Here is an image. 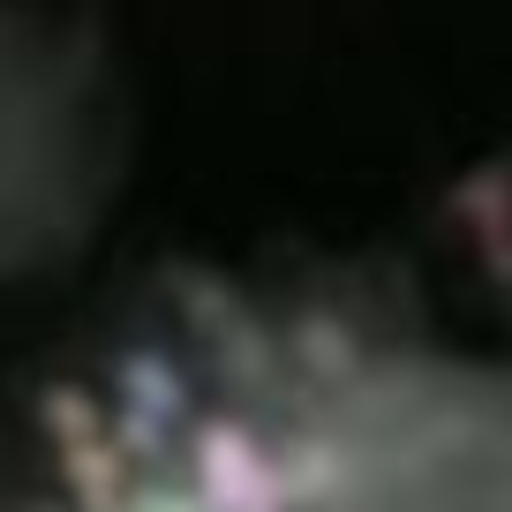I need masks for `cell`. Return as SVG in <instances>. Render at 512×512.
Listing matches in <instances>:
<instances>
[{
	"instance_id": "1",
	"label": "cell",
	"mask_w": 512,
	"mask_h": 512,
	"mask_svg": "<svg viewBox=\"0 0 512 512\" xmlns=\"http://www.w3.org/2000/svg\"><path fill=\"white\" fill-rule=\"evenodd\" d=\"M38 512H512V369L317 324L166 347L76 415Z\"/></svg>"
}]
</instances>
